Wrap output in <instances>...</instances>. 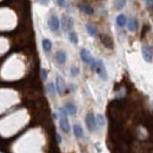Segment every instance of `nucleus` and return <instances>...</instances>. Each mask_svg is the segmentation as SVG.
Returning <instances> with one entry per match:
<instances>
[{
	"mask_svg": "<svg viewBox=\"0 0 153 153\" xmlns=\"http://www.w3.org/2000/svg\"><path fill=\"white\" fill-rule=\"evenodd\" d=\"M46 91H47V93L51 97H54L56 93H57V86H56V84L54 82L46 84Z\"/></svg>",
	"mask_w": 153,
	"mask_h": 153,
	"instance_id": "obj_14",
	"label": "nucleus"
},
{
	"mask_svg": "<svg viewBox=\"0 0 153 153\" xmlns=\"http://www.w3.org/2000/svg\"><path fill=\"white\" fill-rule=\"evenodd\" d=\"M96 119H97V125H98V127H104V126H105V118H104V115L98 113V114L96 115Z\"/></svg>",
	"mask_w": 153,
	"mask_h": 153,
	"instance_id": "obj_19",
	"label": "nucleus"
},
{
	"mask_svg": "<svg viewBox=\"0 0 153 153\" xmlns=\"http://www.w3.org/2000/svg\"><path fill=\"white\" fill-rule=\"evenodd\" d=\"M48 27L53 32H57L58 30L60 28V21H59L57 16H51L48 18Z\"/></svg>",
	"mask_w": 153,
	"mask_h": 153,
	"instance_id": "obj_6",
	"label": "nucleus"
},
{
	"mask_svg": "<svg viewBox=\"0 0 153 153\" xmlns=\"http://www.w3.org/2000/svg\"><path fill=\"white\" fill-rule=\"evenodd\" d=\"M101 41L104 42V45L106 47H108V48H112L113 47V41H112V39L110 38L108 36H102L101 37Z\"/></svg>",
	"mask_w": 153,
	"mask_h": 153,
	"instance_id": "obj_18",
	"label": "nucleus"
},
{
	"mask_svg": "<svg viewBox=\"0 0 153 153\" xmlns=\"http://www.w3.org/2000/svg\"><path fill=\"white\" fill-rule=\"evenodd\" d=\"M115 22H117V25L119 27H124L125 25H127V18H126L125 14H119L115 18Z\"/></svg>",
	"mask_w": 153,
	"mask_h": 153,
	"instance_id": "obj_13",
	"label": "nucleus"
},
{
	"mask_svg": "<svg viewBox=\"0 0 153 153\" xmlns=\"http://www.w3.org/2000/svg\"><path fill=\"white\" fill-rule=\"evenodd\" d=\"M73 133H74V135H76V138L81 139V138L84 137V130H82V127H81L80 125L76 124V125L73 126Z\"/></svg>",
	"mask_w": 153,
	"mask_h": 153,
	"instance_id": "obj_17",
	"label": "nucleus"
},
{
	"mask_svg": "<svg viewBox=\"0 0 153 153\" xmlns=\"http://www.w3.org/2000/svg\"><path fill=\"white\" fill-rule=\"evenodd\" d=\"M64 107L66 108V111H67L68 115H76V106L74 102H72V101H67V102L65 104Z\"/></svg>",
	"mask_w": 153,
	"mask_h": 153,
	"instance_id": "obj_10",
	"label": "nucleus"
},
{
	"mask_svg": "<svg viewBox=\"0 0 153 153\" xmlns=\"http://www.w3.org/2000/svg\"><path fill=\"white\" fill-rule=\"evenodd\" d=\"M41 46H42V50L45 52H51V50H52V41L50 39H46V38L42 39Z\"/></svg>",
	"mask_w": 153,
	"mask_h": 153,
	"instance_id": "obj_16",
	"label": "nucleus"
},
{
	"mask_svg": "<svg viewBox=\"0 0 153 153\" xmlns=\"http://www.w3.org/2000/svg\"><path fill=\"white\" fill-rule=\"evenodd\" d=\"M56 138H57V143H58V144H61V137H60V134L56 133Z\"/></svg>",
	"mask_w": 153,
	"mask_h": 153,
	"instance_id": "obj_27",
	"label": "nucleus"
},
{
	"mask_svg": "<svg viewBox=\"0 0 153 153\" xmlns=\"http://www.w3.org/2000/svg\"><path fill=\"white\" fill-rule=\"evenodd\" d=\"M40 74H41V79H42L44 81L47 80V70H46V68H41V70H40Z\"/></svg>",
	"mask_w": 153,
	"mask_h": 153,
	"instance_id": "obj_23",
	"label": "nucleus"
},
{
	"mask_svg": "<svg viewBox=\"0 0 153 153\" xmlns=\"http://www.w3.org/2000/svg\"><path fill=\"white\" fill-rule=\"evenodd\" d=\"M145 2H146V5H147L151 10H153V0H145Z\"/></svg>",
	"mask_w": 153,
	"mask_h": 153,
	"instance_id": "obj_25",
	"label": "nucleus"
},
{
	"mask_svg": "<svg viewBox=\"0 0 153 153\" xmlns=\"http://www.w3.org/2000/svg\"><path fill=\"white\" fill-rule=\"evenodd\" d=\"M56 60H57L58 64L64 65V64L66 62V60H67V54H66V52H65V51H58L57 53H56Z\"/></svg>",
	"mask_w": 153,
	"mask_h": 153,
	"instance_id": "obj_11",
	"label": "nucleus"
},
{
	"mask_svg": "<svg viewBox=\"0 0 153 153\" xmlns=\"http://www.w3.org/2000/svg\"><path fill=\"white\" fill-rule=\"evenodd\" d=\"M80 58H81V60H82L85 64H87V65H90V64L93 61V59H94V58L91 56V52H90L88 50H86V48H81V50H80Z\"/></svg>",
	"mask_w": 153,
	"mask_h": 153,
	"instance_id": "obj_7",
	"label": "nucleus"
},
{
	"mask_svg": "<svg viewBox=\"0 0 153 153\" xmlns=\"http://www.w3.org/2000/svg\"><path fill=\"white\" fill-rule=\"evenodd\" d=\"M59 126H60V130H61L64 133H68V132H70L71 125H70V121H68V119H67V115H61V117H60Z\"/></svg>",
	"mask_w": 153,
	"mask_h": 153,
	"instance_id": "obj_5",
	"label": "nucleus"
},
{
	"mask_svg": "<svg viewBox=\"0 0 153 153\" xmlns=\"http://www.w3.org/2000/svg\"><path fill=\"white\" fill-rule=\"evenodd\" d=\"M141 56H143V59L146 61V62H149V64H151L153 61V51L152 48H151V46L150 45H143V47H141Z\"/></svg>",
	"mask_w": 153,
	"mask_h": 153,
	"instance_id": "obj_4",
	"label": "nucleus"
},
{
	"mask_svg": "<svg viewBox=\"0 0 153 153\" xmlns=\"http://www.w3.org/2000/svg\"><path fill=\"white\" fill-rule=\"evenodd\" d=\"M68 39H70V41L72 42V44H74L76 45L78 42H79V39H78V34H76V32H68Z\"/></svg>",
	"mask_w": 153,
	"mask_h": 153,
	"instance_id": "obj_20",
	"label": "nucleus"
},
{
	"mask_svg": "<svg viewBox=\"0 0 153 153\" xmlns=\"http://www.w3.org/2000/svg\"><path fill=\"white\" fill-rule=\"evenodd\" d=\"M138 28V20L135 18H130L127 20V30L130 32H135Z\"/></svg>",
	"mask_w": 153,
	"mask_h": 153,
	"instance_id": "obj_12",
	"label": "nucleus"
},
{
	"mask_svg": "<svg viewBox=\"0 0 153 153\" xmlns=\"http://www.w3.org/2000/svg\"><path fill=\"white\" fill-rule=\"evenodd\" d=\"M79 8H80V11H81V12H84L85 14H88V16H91V14H93V13H94L93 7H92L91 5H88V4H85V2L80 4V5H79Z\"/></svg>",
	"mask_w": 153,
	"mask_h": 153,
	"instance_id": "obj_9",
	"label": "nucleus"
},
{
	"mask_svg": "<svg viewBox=\"0 0 153 153\" xmlns=\"http://www.w3.org/2000/svg\"><path fill=\"white\" fill-rule=\"evenodd\" d=\"M60 26H61L64 32H71V30L73 28V19L70 16L62 14L61 21H60Z\"/></svg>",
	"mask_w": 153,
	"mask_h": 153,
	"instance_id": "obj_1",
	"label": "nucleus"
},
{
	"mask_svg": "<svg viewBox=\"0 0 153 153\" xmlns=\"http://www.w3.org/2000/svg\"><path fill=\"white\" fill-rule=\"evenodd\" d=\"M38 2L41 4V5H44V6H47L50 4V0H38Z\"/></svg>",
	"mask_w": 153,
	"mask_h": 153,
	"instance_id": "obj_26",
	"label": "nucleus"
},
{
	"mask_svg": "<svg viewBox=\"0 0 153 153\" xmlns=\"http://www.w3.org/2000/svg\"><path fill=\"white\" fill-rule=\"evenodd\" d=\"M85 123H86V126H87V128H88V131H90V132H94V131H96V128L98 127V125H97L96 115H94V113H92V112H88V113L86 114Z\"/></svg>",
	"mask_w": 153,
	"mask_h": 153,
	"instance_id": "obj_3",
	"label": "nucleus"
},
{
	"mask_svg": "<svg viewBox=\"0 0 153 153\" xmlns=\"http://www.w3.org/2000/svg\"><path fill=\"white\" fill-rule=\"evenodd\" d=\"M126 5V0H114L115 10H123Z\"/></svg>",
	"mask_w": 153,
	"mask_h": 153,
	"instance_id": "obj_21",
	"label": "nucleus"
},
{
	"mask_svg": "<svg viewBox=\"0 0 153 153\" xmlns=\"http://www.w3.org/2000/svg\"><path fill=\"white\" fill-rule=\"evenodd\" d=\"M86 31H87L90 37H97V34H98L97 27L93 24H86Z\"/></svg>",
	"mask_w": 153,
	"mask_h": 153,
	"instance_id": "obj_15",
	"label": "nucleus"
},
{
	"mask_svg": "<svg viewBox=\"0 0 153 153\" xmlns=\"http://www.w3.org/2000/svg\"><path fill=\"white\" fill-rule=\"evenodd\" d=\"M57 4H58V6H60V7H65L66 0H57Z\"/></svg>",
	"mask_w": 153,
	"mask_h": 153,
	"instance_id": "obj_24",
	"label": "nucleus"
},
{
	"mask_svg": "<svg viewBox=\"0 0 153 153\" xmlns=\"http://www.w3.org/2000/svg\"><path fill=\"white\" fill-rule=\"evenodd\" d=\"M97 74L99 76V78L104 81H106L108 79V76H107V70L105 67V64L102 60H97V68H96Z\"/></svg>",
	"mask_w": 153,
	"mask_h": 153,
	"instance_id": "obj_2",
	"label": "nucleus"
},
{
	"mask_svg": "<svg viewBox=\"0 0 153 153\" xmlns=\"http://www.w3.org/2000/svg\"><path fill=\"white\" fill-rule=\"evenodd\" d=\"M56 86H57V92L60 96H62V94H64V91H65V82H64V79L60 76H57Z\"/></svg>",
	"mask_w": 153,
	"mask_h": 153,
	"instance_id": "obj_8",
	"label": "nucleus"
},
{
	"mask_svg": "<svg viewBox=\"0 0 153 153\" xmlns=\"http://www.w3.org/2000/svg\"><path fill=\"white\" fill-rule=\"evenodd\" d=\"M79 73H80V68H79L78 66H72V67L70 68V74L72 76H78Z\"/></svg>",
	"mask_w": 153,
	"mask_h": 153,
	"instance_id": "obj_22",
	"label": "nucleus"
},
{
	"mask_svg": "<svg viewBox=\"0 0 153 153\" xmlns=\"http://www.w3.org/2000/svg\"><path fill=\"white\" fill-rule=\"evenodd\" d=\"M70 88H71V90H73V91H74V90H76V86H74V85H70Z\"/></svg>",
	"mask_w": 153,
	"mask_h": 153,
	"instance_id": "obj_28",
	"label": "nucleus"
}]
</instances>
